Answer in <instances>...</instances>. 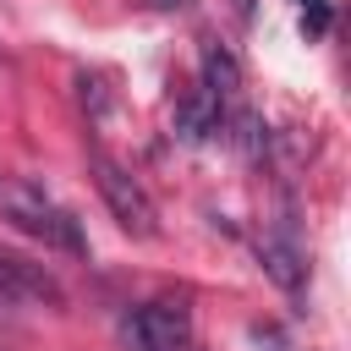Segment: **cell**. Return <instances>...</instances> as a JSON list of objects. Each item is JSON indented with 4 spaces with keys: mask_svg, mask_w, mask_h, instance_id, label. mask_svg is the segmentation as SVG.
<instances>
[{
    "mask_svg": "<svg viewBox=\"0 0 351 351\" xmlns=\"http://www.w3.org/2000/svg\"><path fill=\"white\" fill-rule=\"evenodd\" d=\"M0 214H5L16 230L38 236L44 247H60V252H88L82 225H77L60 203H49L38 186H27V181H16V176H0Z\"/></svg>",
    "mask_w": 351,
    "mask_h": 351,
    "instance_id": "1",
    "label": "cell"
},
{
    "mask_svg": "<svg viewBox=\"0 0 351 351\" xmlns=\"http://www.w3.org/2000/svg\"><path fill=\"white\" fill-rule=\"evenodd\" d=\"M93 181H99V192H104V203H110V214H115L121 230H132V236H154V230H159V214H154L148 192H143L115 159L93 154Z\"/></svg>",
    "mask_w": 351,
    "mask_h": 351,
    "instance_id": "2",
    "label": "cell"
},
{
    "mask_svg": "<svg viewBox=\"0 0 351 351\" xmlns=\"http://www.w3.org/2000/svg\"><path fill=\"white\" fill-rule=\"evenodd\" d=\"M137 324L148 329L154 351H192V318L181 302H148L137 307Z\"/></svg>",
    "mask_w": 351,
    "mask_h": 351,
    "instance_id": "3",
    "label": "cell"
},
{
    "mask_svg": "<svg viewBox=\"0 0 351 351\" xmlns=\"http://www.w3.org/2000/svg\"><path fill=\"white\" fill-rule=\"evenodd\" d=\"M0 302H60V285L27 258L0 252Z\"/></svg>",
    "mask_w": 351,
    "mask_h": 351,
    "instance_id": "4",
    "label": "cell"
},
{
    "mask_svg": "<svg viewBox=\"0 0 351 351\" xmlns=\"http://www.w3.org/2000/svg\"><path fill=\"white\" fill-rule=\"evenodd\" d=\"M258 258H263V274L280 285V291H302V258H296V247L291 241H280V236H263L258 241Z\"/></svg>",
    "mask_w": 351,
    "mask_h": 351,
    "instance_id": "5",
    "label": "cell"
},
{
    "mask_svg": "<svg viewBox=\"0 0 351 351\" xmlns=\"http://www.w3.org/2000/svg\"><path fill=\"white\" fill-rule=\"evenodd\" d=\"M236 88H241L236 55H230V49H219V44H208V49H203V93L219 104V99H230Z\"/></svg>",
    "mask_w": 351,
    "mask_h": 351,
    "instance_id": "6",
    "label": "cell"
},
{
    "mask_svg": "<svg viewBox=\"0 0 351 351\" xmlns=\"http://www.w3.org/2000/svg\"><path fill=\"white\" fill-rule=\"evenodd\" d=\"M176 132L181 137H208V132H219V104L208 99V93H192V99H181V110H176Z\"/></svg>",
    "mask_w": 351,
    "mask_h": 351,
    "instance_id": "7",
    "label": "cell"
},
{
    "mask_svg": "<svg viewBox=\"0 0 351 351\" xmlns=\"http://www.w3.org/2000/svg\"><path fill=\"white\" fill-rule=\"evenodd\" d=\"M121 340H126V351H154V340H148V329L137 324V313L121 318Z\"/></svg>",
    "mask_w": 351,
    "mask_h": 351,
    "instance_id": "8",
    "label": "cell"
},
{
    "mask_svg": "<svg viewBox=\"0 0 351 351\" xmlns=\"http://www.w3.org/2000/svg\"><path fill=\"white\" fill-rule=\"evenodd\" d=\"M236 16L247 22V16H252V0H236Z\"/></svg>",
    "mask_w": 351,
    "mask_h": 351,
    "instance_id": "9",
    "label": "cell"
},
{
    "mask_svg": "<svg viewBox=\"0 0 351 351\" xmlns=\"http://www.w3.org/2000/svg\"><path fill=\"white\" fill-rule=\"evenodd\" d=\"M302 5H313V0H302Z\"/></svg>",
    "mask_w": 351,
    "mask_h": 351,
    "instance_id": "10",
    "label": "cell"
}]
</instances>
